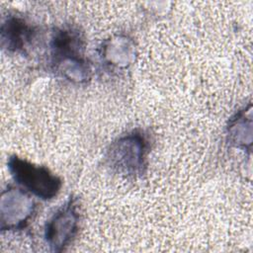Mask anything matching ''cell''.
<instances>
[{"label": "cell", "mask_w": 253, "mask_h": 253, "mask_svg": "<svg viewBox=\"0 0 253 253\" xmlns=\"http://www.w3.org/2000/svg\"><path fill=\"white\" fill-rule=\"evenodd\" d=\"M150 140L142 129H132L116 138L108 147L106 162L110 169L126 178L145 174Z\"/></svg>", "instance_id": "cell-1"}, {"label": "cell", "mask_w": 253, "mask_h": 253, "mask_svg": "<svg viewBox=\"0 0 253 253\" xmlns=\"http://www.w3.org/2000/svg\"><path fill=\"white\" fill-rule=\"evenodd\" d=\"M7 168L19 187L42 201L55 198L62 187V180L47 167L36 165L18 155L9 156Z\"/></svg>", "instance_id": "cell-2"}, {"label": "cell", "mask_w": 253, "mask_h": 253, "mask_svg": "<svg viewBox=\"0 0 253 253\" xmlns=\"http://www.w3.org/2000/svg\"><path fill=\"white\" fill-rule=\"evenodd\" d=\"M80 222L78 199L69 197L46 220L43 228L45 243L52 252H62L75 238Z\"/></svg>", "instance_id": "cell-3"}, {"label": "cell", "mask_w": 253, "mask_h": 253, "mask_svg": "<svg viewBox=\"0 0 253 253\" xmlns=\"http://www.w3.org/2000/svg\"><path fill=\"white\" fill-rule=\"evenodd\" d=\"M36 208L37 204L33 195L19 186H7L0 197L1 231H16L26 228Z\"/></svg>", "instance_id": "cell-4"}, {"label": "cell", "mask_w": 253, "mask_h": 253, "mask_svg": "<svg viewBox=\"0 0 253 253\" xmlns=\"http://www.w3.org/2000/svg\"><path fill=\"white\" fill-rule=\"evenodd\" d=\"M38 35L36 27L27 19L16 14H8L0 28L2 49L9 53H26Z\"/></svg>", "instance_id": "cell-5"}, {"label": "cell", "mask_w": 253, "mask_h": 253, "mask_svg": "<svg viewBox=\"0 0 253 253\" xmlns=\"http://www.w3.org/2000/svg\"><path fill=\"white\" fill-rule=\"evenodd\" d=\"M102 64L111 71H124L136 58V45L126 34H116L104 40L98 50Z\"/></svg>", "instance_id": "cell-6"}, {"label": "cell", "mask_w": 253, "mask_h": 253, "mask_svg": "<svg viewBox=\"0 0 253 253\" xmlns=\"http://www.w3.org/2000/svg\"><path fill=\"white\" fill-rule=\"evenodd\" d=\"M49 61L84 55L86 42L79 28L63 25L53 30L49 41Z\"/></svg>", "instance_id": "cell-7"}, {"label": "cell", "mask_w": 253, "mask_h": 253, "mask_svg": "<svg viewBox=\"0 0 253 253\" xmlns=\"http://www.w3.org/2000/svg\"><path fill=\"white\" fill-rule=\"evenodd\" d=\"M226 139L238 149L251 151L252 146V105L239 109L233 114L226 125Z\"/></svg>", "instance_id": "cell-8"}, {"label": "cell", "mask_w": 253, "mask_h": 253, "mask_svg": "<svg viewBox=\"0 0 253 253\" xmlns=\"http://www.w3.org/2000/svg\"><path fill=\"white\" fill-rule=\"evenodd\" d=\"M49 67L56 76L72 84H85L92 76L91 64L85 55L51 60Z\"/></svg>", "instance_id": "cell-9"}]
</instances>
